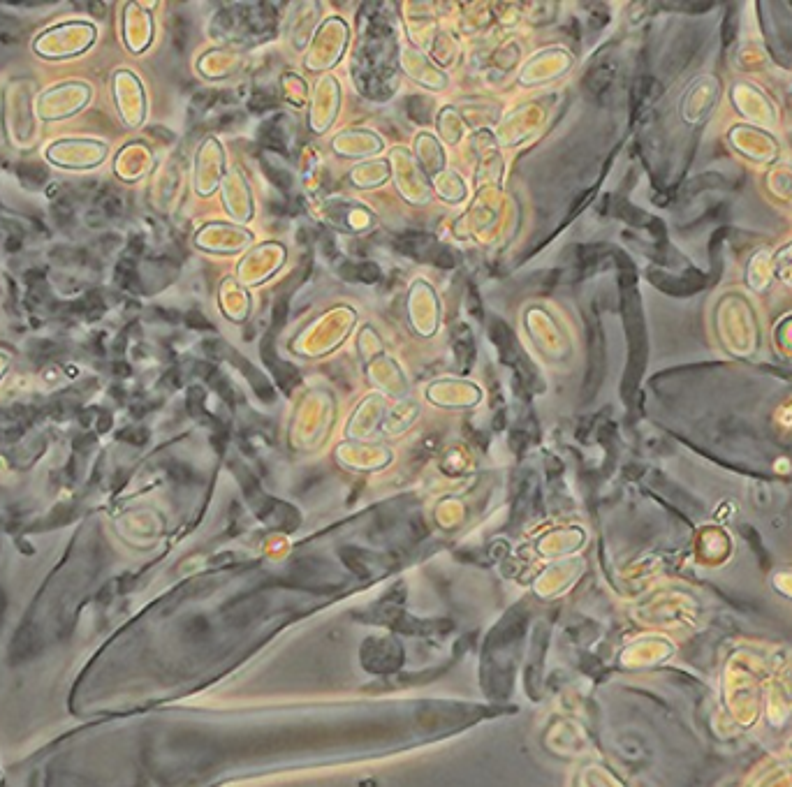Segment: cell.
I'll return each mask as SVG.
<instances>
[{
  "label": "cell",
  "instance_id": "cell-1",
  "mask_svg": "<svg viewBox=\"0 0 792 787\" xmlns=\"http://www.w3.org/2000/svg\"><path fill=\"white\" fill-rule=\"evenodd\" d=\"M772 665L767 653L755 649H735L725 660L723 669V697L737 723L751 727L760 718Z\"/></svg>",
  "mask_w": 792,
  "mask_h": 787
},
{
  "label": "cell",
  "instance_id": "cell-2",
  "mask_svg": "<svg viewBox=\"0 0 792 787\" xmlns=\"http://www.w3.org/2000/svg\"><path fill=\"white\" fill-rule=\"evenodd\" d=\"M716 332L723 348L735 357H751L760 345L758 315L739 292L723 294L716 306Z\"/></svg>",
  "mask_w": 792,
  "mask_h": 787
},
{
  "label": "cell",
  "instance_id": "cell-3",
  "mask_svg": "<svg viewBox=\"0 0 792 787\" xmlns=\"http://www.w3.org/2000/svg\"><path fill=\"white\" fill-rule=\"evenodd\" d=\"M728 142L739 156L751 160L755 165H769L779 160V144L765 130L748 123L732 125L728 132Z\"/></svg>",
  "mask_w": 792,
  "mask_h": 787
},
{
  "label": "cell",
  "instance_id": "cell-4",
  "mask_svg": "<svg viewBox=\"0 0 792 787\" xmlns=\"http://www.w3.org/2000/svg\"><path fill=\"white\" fill-rule=\"evenodd\" d=\"M732 105L739 114L744 116L748 125H755V128H772V125L779 123V109L774 107V102L767 98L765 93L760 91L758 86L748 84V82H737L730 91Z\"/></svg>",
  "mask_w": 792,
  "mask_h": 787
},
{
  "label": "cell",
  "instance_id": "cell-5",
  "mask_svg": "<svg viewBox=\"0 0 792 787\" xmlns=\"http://www.w3.org/2000/svg\"><path fill=\"white\" fill-rule=\"evenodd\" d=\"M718 95H721V82L714 75H704L695 79L693 86L688 88L684 95V105H681V114L688 123H700L709 116L714 109Z\"/></svg>",
  "mask_w": 792,
  "mask_h": 787
},
{
  "label": "cell",
  "instance_id": "cell-6",
  "mask_svg": "<svg viewBox=\"0 0 792 787\" xmlns=\"http://www.w3.org/2000/svg\"><path fill=\"white\" fill-rule=\"evenodd\" d=\"M732 556L730 535L718 526H704L698 535V563L707 568L725 565Z\"/></svg>",
  "mask_w": 792,
  "mask_h": 787
},
{
  "label": "cell",
  "instance_id": "cell-7",
  "mask_svg": "<svg viewBox=\"0 0 792 787\" xmlns=\"http://www.w3.org/2000/svg\"><path fill=\"white\" fill-rule=\"evenodd\" d=\"M767 704L774 720L776 716H779V720L792 716V660L783 665L779 672H774L772 679H769Z\"/></svg>",
  "mask_w": 792,
  "mask_h": 787
},
{
  "label": "cell",
  "instance_id": "cell-8",
  "mask_svg": "<svg viewBox=\"0 0 792 787\" xmlns=\"http://www.w3.org/2000/svg\"><path fill=\"white\" fill-rule=\"evenodd\" d=\"M774 253L772 250H758L751 257L746 267V283L751 285L753 290L765 292L769 288V283L774 281V264H772Z\"/></svg>",
  "mask_w": 792,
  "mask_h": 787
},
{
  "label": "cell",
  "instance_id": "cell-9",
  "mask_svg": "<svg viewBox=\"0 0 792 787\" xmlns=\"http://www.w3.org/2000/svg\"><path fill=\"white\" fill-rule=\"evenodd\" d=\"M767 186L772 190L774 197L792 204V167L790 165L774 167L767 176Z\"/></svg>",
  "mask_w": 792,
  "mask_h": 787
},
{
  "label": "cell",
  "instance_id": "cell-10",
  "mask_svg": "<svg viewBox=\"0 0 792 787\" xmlns=\"http://www.w3.org/2000/svg\"><path fill=\"white\" fill-rule=\"evenodd\" d=\"M772 264H774V278H779L783 285L792 288V241L776 250Z\"/></svg>",
  "mask_w": 792,
  "mask_h": 787
},
{
  "label": "cell",
  "instance_id": "cell-11",
  "mask_svg": "<svg viewBox=\"0 0 792 787\" xmlns=\"http://www.w3.org/2000/svg\"><path fill=\"white\" fill-rule=\"evenodd\" d=\"M774 345L781 350V355L792 357V313L779 320L774 327Z\"/></svg>",
  "mask_w": 792,
  "mask_h": 787
},
{
  "label": "cell",
  "instance_id": "cell-12",
  "mask_svg": "<svg viewBox=\"0 0 792 787\" xmlns=\"http://www.w3.org/2000/svg\"><path fill=\"white\" fill-rule=\"evenodd\" d=\"M769 584H772V588L781 598L792 600V568L774 570L772 577H769Z\"/></svg>",
  "mask_w": 792,
  "mask_h": 787
},
{
  "label": "cell",
  "instance_id": "cell-13",
  "mask_svg": "<svg viewBox=\"0 0 792 787\" xmlns=\"http://www.w3.org/2000/svg\"><path fill=\"white\" fill-rule=\"evenodd\" d=\"M355 269H357V281L376 283L378 278H380V269L376 267V264H371V262L359 264V267H355Z\"/></svg>",
  "mask_w": 792,
  "mask_h": 787
},
{
  "label": "cell",
  "instance_id": "cell-14",
  "mask_svg": "<svg viewBox=\"0 0 792 787\" xmlns=\"http://www.w3.org/2000/svg\"><path fill=\"white\" fill-rule=\"evenodd\" d=\"M431 262L436 264V267H440V269H452L454 267V257H452V253L450 250H436L434 253V257H431Z\"/></svg>",
  "mask_w": 792,
  "mask_h": 787
},
{
  "label": "cell",
  "instance_id": "cell-15",
  "mask_svg": "<svg viewBox=\"0 0 792 787\" xmlns=\"http://www.w3.org/2000/svg\"><path fill=\"white\" fill-rule=\"evenodd\" d=\"M285 315H288V301L285 299H278L276 306H274V327H281Z\"/></svg>",
  "mask_w": 792,
  "mask_h": 787
},
{
  "label": "cell",
  "instance_id": "cell-16",
  "mask_svg": "<svg viewBox=\"0 0 792 787\" xmlns=\"http://www.w3.org/2000/svg\"><path fill=\"white\" fill-rule=\"evenodd\" d=\"M468 308H471L473 311V315L475 318H482V308H480V299H478V294H475V290H473V285H471V290H468Z\"/></svg>",
  "mask_w": 792,
  "mask_h": 787
},
{
  "label": "cell",
  "instance_id": "cell-17",
  "mask_svg": "<svg viewBox=\"0 0 792 787\" xmlns=\"http://www.w3.org/2000/svg\"><path fill=\"white\" fill-rule=\"evenodd\" d=\"M188 322H195L193 327H207V320H204L202 315L197 313V311H195V313H188Z\"/></svg>",
  "mask_w": 792,
  "mask_h": 787
}]
</instances>
